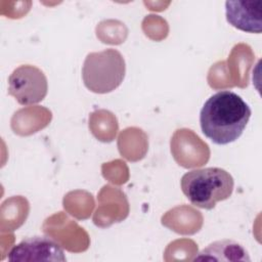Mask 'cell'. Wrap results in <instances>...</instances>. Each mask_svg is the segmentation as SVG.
<instances>
[{
  "label": "cell",
  "instance_id": "cell-1",
  "mask_svg": "<svg viewBox=\"0 0 262 262\" xmlns=\"http://www.w3.org/2000/svg\"><path fill=\"white\" fill-rule=\"evenodd\" d=\"M252 111L236 93L221 90L211 95L200 112L203 134L218 145L235 141L246 129Z\"/></svg>",
  "mask_w": 262,
  "mask_h": 262
},
{
  "label": "cell",
  "instance_id": "cell-2",
  "mask_svg": "<svg viewBox=\"0 0 262 262\" xmlns=\"http://www.w3.org/2000/svg\"><path fill=\"white\" fill-rule=\"evenodd\" d=\"M180 186L186 199L194 207L212 210L218 202L230 198L234 180L226 170L209 167L186 172L181 177Z\"/></svg>",
  "mask_w": 262,
  "mask_h": 262
},
{
  "label": "cell",
  "instance_id": "cell-3",
  "mask_svg": "<svg viewBox=\"0 0 262 262\" xmlns=\"http://www.w3.org/2000/svg\"><path fill=\"white\" fill-rule=\"evenodd\" d=\"M126 74V62L121 52L114 48L90 52L82 67V79L88 90L105 94L117 89Z\"/></svg>",
  "mask_w": 262,
  "mask_h": 262
},
{
  "label": "cell",
  "instance_id": "cell-4",
  "mask_svg": "<svg viewBox=\"0 0 262 262\" xmlns=\"http://www.w3.org/2000/svg\"><path fill=\"white\" fill-rule=\"evenodd\" d=\"M48 91L47 78L42 70L32 64H21L8 78V93L21 105L41 102Z\"/></svg>",
  "mask_w": 262,
  "mask_h": 262
},
{
  "label": "cell",
  "instance_id": "cell-5",
  "mask_svg": "<svg viewBox=\"0 0 262 262\" xmlns=\"http://www.w3.org/2000/svg\"><path fill=\"white\" fill-rule=\"evenodd\" d=\"M9 261H66L61 246L46 235L24 238L8 253Z\"/></svg>",
  "mask_w": 262,
  "mask_h": 262
},
{
  "label": "cell",
  "instance_id": "cell-6",
  "mask_svg": "<svg viewBox=\"0 0 262 262\" xmlns=\"http://www.w3.org/2000/svg\"><path fill=\"white\" fill-rule=\"evenodd\" d=\"M225 16L237 30L260 34L262 32V0L226 1Z\"/></svg>",
  "mask_w": 262,
  "mask_h": 262
},
{
  "label": "cell",
  "instance_id": "cell-7",
  "mask_svg": "<svg viewBox=\"0 0 262 262\" xmlns=\"http://www.w3.org/2000/svg\"><path fill=\"white\" fill-rule=\"evenodd\" d=\"M192 261H247L251 258L248 251L233 239H220L204 248Z\"/></svg>",
  "mask_w": 262,
  "mask_h": 262
}]
</instances>
